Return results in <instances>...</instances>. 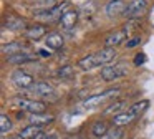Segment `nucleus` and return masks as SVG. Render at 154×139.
Masks as SVG:
<instances>
[{
  "label": "nucleus",
  "instance_id": "f257e3e1",
  "mask_svg": "<svg viewBox=\"0 0 154 139\" xmlns=\"http://www.w3.org/2000/svg\"><path fill=\"white\" fill-rule=\"evenodd\" d=\"M116 56V50L114 48H101L100 51L91 53V55L85 56L78 61V66L81 70H93L98 66H106L109 61H113Z\"/></svg>",
  "mask_w": 154,
  "mask_h": 139
},
{
  "label": "nucleus",
  "instance_id": "f03ea898",
  "mask_svg": "<svg viewBox=\"0 0 154 139\" xmlns=\"http://www.w3.org/2000/svg\"><path fill=\"white\" fill-rule=\"evenodd\" d=\"M70 10V3L68 2H61L58 5H53L51 8H43V10H35L33 17L45 23H51L57 22V20H61V17Z\"/></svg>",
  "mask_w": 154,
  "mask_h": 139
},
{
  "label": "nucleus",
  "instance_id": "7ed1b4c3",
  "mask_svg": "<svg viewBox=\"0 0 154 139\" xmlns=\"http://www.w3.org/2000/svg\"><path fill=\"white\" fill-rule=\"evenodd\" d=\"M10 104L15 106V108L22 109V111H28L30 114H40V113H45V103L42 101H35V99H28V98H22V96H17V98L10 99Z\"/></svg>",
  "mask_w": 154,
  "mask_h": 139
},
{
  "label": "nucleus",
  "instance_id": "20e7f679",
  "mask_svg": "<svg viewBox=\"0 0 154 139\" xmlns=\"http://www.w3.org/2000/svg\"><path fill=\"white\" fill-rule=\"evenodd\" d=\"M129 73V65L126 61H119L114 65H106L101 68V78L104 81H113V79L123 78Z\"/></svg>",
  "mask_w": 154,
  "mask_h": 139
},
{
  "label": "nucleus",
  "instance_id": "39448f33",
  "mask_svg": "<svg viewBox=\"0 0 154 139\" xmlns=\"http://www.w3.org/2000/svg\"><path fill=\"white\" fill-rule=\"evenodd\" d=\"M119 93H121V89H119V88H111V89H106V91H103L101 94L88 96V98L83 101V106H85V108H88V109L96 108V106H100V104H101V103H104L106 99H109V98H113V96L119 94Z\"/></svg>",
  "mask_w": 154,
  "mask_h": 139
},
{
  "label": "nucleus",
  "instance_id": "423d86ee",
  "mask_svg": "<svg viewBox=\"0 0 154 139\" xmlns=\"http://www.w3.org/2000/svg\"><path fill=\"white\" fill-rule=\"evenodd\" d=\"M147 8V2L146 0H131L129 3L126 5V10H124L123 15L126 17L128 20H134L139 18Z\"/></svg>",
  "mask_w": 154,
  "mask_h": 139
},
{
  "label": "nucleus",
  "instance_id": "0eeeda50",
  "mask_svg": "<svg viewBox=\"0 0 154 139\" xmlns=\"http://www.w3.org/2000/svg\"><path fill=\"white\" fill-rule=\"evenodd\" d=\"M12 83H14V85L17 86V88L30 89V86L33 85V78H32V75H28L27 71L17 70V71L12 73Z\"/></svg>",
  "mask_w": 154,
  "mask_h": 139
},
{
  "label": "nucleus",
  "instance_id": "6e6552de",
  "mask_svg": "<svg viewBox=\"0 0 154 139\" xmlns=\"http://www.w3.org/2000/svg\"><path fill=\"white\" fill-rule=\"evenodd\" d=\"M128 33L124 32L123 28L121 30H114V32H111L109 35H106V38H104V48H114V46H118L119 43H123L124 40H126Z\"/></svg>",
  "mask_w": 154,
  "mask_h": 139
},
{
  "label": "nucleus",
  "instance_id": "1a4fd4ad",
  "mask_svg": "<svg viewBox=\"0 0 154 139\" xmlns=\"http://www.w3.org/2000/svg\"><path fill=\"white\" fill-rule=\"evenodd\" d=\"M4 26L8 30H27L28 25H27V20L22 18V17H17V15H7L4 22Z\"/></svg>",
  "mask_w": 154,
  "mask_h": 139
},
{
  "label": "nucleus",
  "instance_id": "9d476101",
  "mask_svg": "<svg viewBox=\"0 0 154 139\" xmlns=\"http://www.w3.org/2000/svg\"><path fill=\"white\" fill-rule=\"evenodd\" d=\"M47 35V26L43 25V23H37V25H32L28 26L27 30H25V36H27L28 40H40L43 38V36Z\"/></svg>",
  "mask_w": 154,
  "mask_h": 139
},
{
  "label": "nucleus",
  "instance_id": "9b49d317",
  "mask_svg": "<svg viewBox=\"0 0 154 139\" xmlns=\"http://www.w3.org/2000/svg\"><path fill=\"white\" fill-rule=\"evenodd\" d=\"M126 5H124V0H109L106 5V15L108 17H118L123 15Z\"/></svg>",
  "mask_w": 154,
  "mask_h": 139
},
{
  "label": "nucleus",
  "instance_id": "f8f14e48",
  "mask_svg": "<svg viewBox=\"0 0 154 139\" xmlns=\"http://www.w3.org/2000/svg\"><path fill=\"white\" fill-rule=\"evenodd\" d=\"M30 91H33L35 94H40V96H51L55 94V88L47 81H38V83H33L30 86Z\"/></svg>",
  "mask_w": 154,
  "mask_h": 139
},
{
  "label": "nucleus",
  "instance_id": "ddd939ff",
  "mask_svg": "<svg viewBox=\"0 0 154 139\" xmlns=\"http://www.w3.org/2000/svg\"><path fill=\"white\" fill-rule=\"evenodd\" d=\"M136 118H137V116L134 114L131 109H128V111H124V113H121V114L114 116V118H113V126H116V128H123V126H126V124H131Z\"/></svg>",
  "mask_w": 154,
  "mask_h": 139
},
{
  "label": "nucleus",
  "instance_id": "4468645a",
  "mask_svg": "<svg viewBox=\"0 0 154 139\" xmlns=\"http://www.w3.org/2000/svg\"><path fill=\"white\" fill-rule=\"evenodd\" d=\"M65 40H63V35L58 32H53L50 33V35H47V38H45V45H47L48 50H60L61 46H63Z\"/></svg>",
  "mask_w": 154,
  "mask_h": 139
},
{
  "label": "nucleus",
  "instance_id": "2eb2a0df",
  "mask_svg": "<svg viewBox=\"0 0 154 139\" xmlns=\"http://www.w3.org/2000/svg\"><path fill=\"white\" fill-rule=\"evenodd\" d=\"M7 61L12 63V65H23V63H32V61H37V55H32V53H17V55H12L7 56Z\"/></svg>",
  "mask_w": 154,
  "mask_h": 139
},
{
  "label": "nucleus",
  "instance_id": "dca6fc26",
  "mask_svg": "<svg viewBox=\"0 0 154 139\" xmlns=\"http://www.w3.org/2000/svg\"><path fill=\"white\" fill-rule=\"evenodd\" d=\"M126 106H128V101H124V99H121V101H114V103H111V104L104 109L103 114L104 116H113V118H114V116L124 113V108H126Z\"/></svg>",
  "mask_w": 154,
  "mask_h": 139
},
{
  "label": "nucleus",
  "instance_id": "f3484780",
  "mask_svg": "<svg viewBox=\"0 0 154 139\" xmlns=\"http://www.w3.org/2000/svg\"><path fill=\"white\" fill-rule=\"evenodd\" d=\"M40 134H42V126H37V124H28L25 128H22V131L18 132V136L23 139H35Z\"/></svg>",
  "mask_w": 154,
  "mask_h": 139
},
{
  "label": "nucleus",
  "instance_id": "a211bd4d",
  "mask_svg": "<svg viewBox=\"0 0 154 139\" xmlns=\"http://www.w3.org/2000/svg\"><path fill=\"white\" fill-rule=\"evenodd\" d=\"M60 22H61V25H63V28L71 30L75 25H76V22H78V12H75V10H68V12L61 17Z\"/></svg>",
  "mask_w": 154,
  "mask_h": 139
},
{
  "label": "nucleus",
  "instance_id": "6ab92c4d",
  "mask_svg": "<svg viewBox=\"0 0 154 139\" xmlns=\"http://www.w3.org/2000/svg\"><path fill=\"white\" fill-rule=\"evenodd\" d=\"M30 124H37V126H45L53 122V114H47V113H40V114H30Z\"/></svg>",
  "mask_w": 154,
  "mask_h": 139
},
{
  "label": "nucleus",
  "instance_id": "aec40b11",
  "mask_svg": "<svg viewBox=\"0 0 154 139\" xmlns=\"http://www.w3.org/2000/svg\"><path fill=\"white\" fill-rule=\"evenodd\" d=\"M25 48V43L22 42H12L8 45H2V53L7 56H12V55H17V53H22V50Z\"/></svg>",
  "mask_w": 154,
  "mask_h": 139
},
{
  "label": "nucleus",
  "instance_id": "412c9836",
  "mask_svg": "<svg viewBox=\"0 0 154 139\" xmlns=\"http://www.w3.org/2000/svg\"><path fill=\"white\" fill-rule=\"evenodd\" d=\"M109 131V126H108V122L106 121H96L93 124V128H91V132H93V136H96V137H103L104 134H106V132Z\"/></svg>",
  "mask_w": 154,
  "mask_h": 139
},
{
  "label": "nucleus",
  "instance_id": "4be33fe9",
  "mask_svg": "<svg viewBox=\"0 0 154 139\" xmlns=\"http://www.w3.org/2000/svg\"><path fill=\"white\" fill-rule=\"evenodd\" d=\"M147 106H149V101H147V99H143V101H137V103H134L133 106H131V111L134 113V114L137 116V118H139L141 114H143L144 111H146L147 109Z\"/></svg>",
  "mask_w": 154,
  "mask_h": 139
},
{
  "label": "nucleus",
  "instance_id": "5701e85b",
  "mask_svg": "<svg viewBox=\"0 0 154 139\" xmlns=\"http://www.w3.org/2000/svg\"><path fill=\"white\" fill-rule=\"evenodd\" d=\"M123 134H124L123 129H121V128H116V126H113V128H111L109 131H108L101 139H121V137H123Z\"/></svg>",
  "mask_w": 154,
  "mask_h": 139
},
{
  "label": "nucleus",
  "instance_id": "b1692460",
  "mask_svg": "<svg viewBox=\"0 0 154 139\" xmlns=\"http://www.w3.org/2000/svg\"><path fill=\"white\" fill-rule=\"evenodd\" d=\"M10 129H12L10 118H8L7 114H2V116H0V131H2V134H7Z\"/></svg>",
  "mask_w": 154,
  "mask_h": 139
},
{
  "label": "nucleus",
  "instance_id": "393cba45",
  "mask_svg": "<svg viewBox=\"0 0 154 139\" xmlns=\"http://www.w3.org/2000/svg\"><path fill=\"white\" fill-rule=\"evenodd\" d=\"M58 76H61V78H73L75 76V68L70 66V65L61 66V68L58 70Z\"/></svg>",
  "mask_w": 154,
  "mask_h": 139
},
{
  "label": "nucleus",
  "instance_id": "a878e982",
  "mask_svg": "<svg viewBox=\"0 0 154 139\" xmlns=\"http://www.w3.org/2000/svg\"><path fill=\"white\" fill-rule=\"evenodd\" d=\"M137 45H141V36H133V38L126 43L128 48H134V46H137Z\"/></svg>",
  "mask_w": 154,
  "mask_h": 139
},
{
  "label": "nucleus",
  "instance_id": "bb28decb",
  "mask_svg": "<svg viewBox=\"0 0 154 139\" xmlns=\"http://www.w3.org/2000/svg\"><path fill=\"white\" fill-rule=\"evenodd\" d=\"M144 61H146V55H144V53H137V55L134 56V65H136V66L143 65Z\"/></svg>",
  "mask_w": 154,
  "mask_h": 139
},
{
  "label": "nucleus",
  "instance_id": "cd10ccee",
  "mask_svg": "<svg viewBox=\"0 0 154 139\" xmlns=\"http://www.w3.org/2000/svg\"><path fill=\"white\" fill-rule=\"evenodd\" d=\"M136 25H137V20H129L128 23H124V25H123V30L128 33L129 30H133V26H136Z\"/></svg>",
  "mask_w": 154,
  "mask_h": 139
},
{
  "label": "nucleus",
  "instance_id": "c85d7f7f",
  "mask_svg": "<svg viewBox=\"0 0 154 139\" xmlns=\"http://www.w3.org/2000/svg\"><path fill=\"white\" fill-rule=\"evenodd\" d=\"M38 55H40V56H43V58H50V56H51V50L42 48L40 51H38Z\"/></svg>",
  "mask_w": 154,
  "mask_h": 139
},
{
  "label": "nucleus",
  "instance_id": "c756f323",
  "mask_svg": "<svg viewBox=\"0 0 154 139\" xmlns=\"http://www.w3.org/2000/svg\"><path fill=\"white\" fill-rule=\"evenodd\" d=\"M4 139H7V137H4ZM8 139H23V137H20V136L17 134V136H14V137H8Z\"/></svg>",
  "mask_w": 154,
  "mask_h": 139
},
{
  "label": "nucleus",
  "instance_id": "7c9ffc66",
  "mask_svg": "<svg viewBox=\"0 0 154 139\" xmlns=\"http://www.w3.org/2000/svg\"><path fill=\"white\" fill-rule=\"evenodd\" d=\"M35 139H47V137H45V136H43V132H42V134H40V136H37Z\"/></svg>",
  "mask_w": 154,
  "mask_h": 139
},
{
  "label": "nucleus",
  "instance_id": "2f4dec72",
  "mask_svg": "<svg viewBox=\"0 0 154 139\" xmlns=\"http://www.w3.org/2000/svg\"><path fill=\"white\" fill-rule=\"evenodd\" d=\"M47 139H57V136H55V134H50V136H48Z\"/></svg>",
  "mask_w": 154,
  "mask_h": 139
}]
</instances>
